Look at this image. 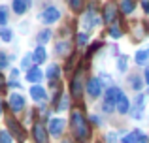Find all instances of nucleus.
Instances as JSON below:
<instances>
[{
  "label": "nucleus",
  "instance_id": "7c9ffc66",
  "mask_svg": "<svg viewBox=\"0 0 149 143\" xmlns=\"http://www.w3.org/2000/svg\"><path fill=\"white\" fill-rule=\"evenodd\" d=\"M77 44H79V45H85V44H87V34H83V32L77 34Z\"/></svg>",
  "mask_w": 149,
  "mask_h": 143
},
{
  "label": "nucleus",
  "instance_id": "58836bf2",
  "mask_svg": "<svg viewBox=\"0 0 149 143\" xmlns=\"http://www.w3.org/2000/svg\"><path fill=\"white\" fill-rule=\"evenodd\" d=\"M0 117H2V104H0Z\"/></svg>",
  "mask_w": 149,
  "mask_h": 143
},
{
  "label": "nucleus",
  "instance_id": "bb28decb",
  "mask_svg": "<svg viewBox=\"0 0 149 143\" xmlns=\"http://www.w3.org/2000/svg\"><path fill=\"white\" fill-rule=\"evenodd\" d=\"M0 143H11V136L6 130H0Z\"/></svg>",
  "mask_w": 149,
  "mask_h": 143
},
{
  "label": "nucleus",
  "instance_id": "393cba45",
  "mask_svg": "<svg viewBox=\"0 0 149 143\" xmlns=\"http://www.w3.org/2000/svg\"><path fill=\"white\" fill-rule=\"evenodd\" d=\"M130 87L134 88V90H140V88H142V79H140L138 75H132L130 77Z\"/></svg>",
  "mask_w": 149,
  "mask_h": 143
},
{
  "label": "nucleus",
  "instance_id": "4be33fe9",
  "mask_svg": "<svg viewBox=\"0 0 149 143\" xmlns=\"http://www.w3.org/2000/svg\"><path fill=\"white\" fill-rule=\"evenodd\" d=\"M58 66L57 64H51V66L47 68V79H55V77H58Z\"/></svg>",
  "mask_w": 149,
  "mask_h": 143
},
{
  "label": "nucleus",
  "instance_id": "2f4dec72",
  "mask_svg": "<svg viewBox=\"0 0 149 143\" xmlns=\"http://www.w3.org/2000/svg\"><path fill=\"white\" fill-rule=\"evenodd\" d=\"M30 60H34V57H32V55H29V57H25V60H23V68H29V64H30Z\"/></svg>",
  "mask_w": 149,
  "mask_h": 143
},
{
  "label": "nucleus",
  "instance_id": "4468645a",
  "mask_svg": "<svg viewBox=\"0 0 149 143\" xmlns=\"http://www.w3.org/2000/svg\"><path fill=\"white\" fill-rule=\"evenodd\" d=\"M26 8H29V2H23V0H15L13 2V11L17 15H23L26 11Z\"/></svg>",
  "mask_w": 149,
  "mask_h": 143
},
{
  "label": "nucleus",
  "instance_id": "aec40b11",
  "mask_svg": "<svg viewBox=\"0 0 149 143\" xmlns=\"http://www.w3.org/2000/svg\"><path fill=\"white\" fill-rule=\"evenodd\" d=\"M142 107H143V96L140 94L138 98H136V102H134V117H142Z\"/></svg>",
  "mask_w": 149,
  "mask_h": 143
},
{
  "label": "nucleus",
  "instance_id": "a878e982",
  "mask_svg": "<svg viewBox=\"0 0 149 143\" xmlns=\"http://www.w3.org/2000/svg\"><path fill=\"white\" fill-rule=\"evenodd\" d=\"M121 34H123V32H121L119 26H117V25H111V28H109V36H111V38H119Z\"/></svg>",
  "mask_w": 149,
  "mask_h": 143
},
{
  "label": "nucleus",
  "instance_id": "ddd939ff",
  "mask_svg": "<svg viewBox=\"0 0 149 143\" xmlns=\"http://www.w3.org/2000/svg\"><path fill=\"white\" fill-rule=\"evenodd\" d=\"M45 55H47V53H45V49L42 47V45H40V47H36V51L32 53V57H34V62H38V64H40V62H44V60L47 59Z\"/></svg>",
  "mask_w": 149,
  "mask_h": 143
},
{
  "label": "nucleus",
  "instance_id": "0eeeda50",
  "mask_svg": "<svg viewBox=\"0 0 149 143\" xmlns=\"http://www.w3.org/2000/svg\"><path fill=\"white\" fill-rule=\"evenodd\" d=\"M32 134H34V140H36L38 143H47V130L44 128V124H34L32 128Z\"/></svg>",
  "mask_w": 149,
  "mask_h": 143
},
{
  "label": "nucleus",
  "instance_id": "412c9836",
  "mask_svg": "<svg viewBox=\"0 0 149 143\" xmlns=\"http://www.w3.org/2000/svg\"><path fill=\"white\" fill-rule=\"evenodd\" d=\"M36 38H38V41H40V44H45V41H47L49 38H51V30H49V28H44Z\"/></svg>",
  "mask_w": 149,
  "mask_h": 143
},
{
  "label": "nucleus",
  "instance_id": "6ab92c4d",
  "mask_svg": "<svg viewBox=\"0 0 149 143\" xmlns=\"http://www.w3.org/2000/svg\"><path fill=\"white\" fill-rule=\"evenodd\" d=\"M0 38H2V41H11L13 32H11L8 26H0Z\"/></svg>",
  "mask_w": 149,
  "mask_h": 143
},
{
  "label": "nucleus",
  "instance_id": "2eb2a0df",
  "mask_svg": "<svg viewBox=\"0 0 149 143\" xmlns=\"http://www.w3.org/2000/svg\"><path fill=\"white\" fill-rule=\"evenodd\" d=\"M115 15H117V10H115V6H108L104 10V19L108 23H113L115 21Z\"/></svg>",
  "mask_w": 149,
  "mask_h": 143
},
{
  "label": "nucleus",
  "instance_id": "f257e3e1",
  "mask_svg": "<svg viewBox=\"0 0 149 143\" xmlns=\"http://www.w3.org/2000/svg\"><path fill=\"white\" fill-rule=\"evenodd\" d=\"M70 122H72V130H74V136L79 143H85L91 136V130H89V124L85 121L83 113L81 111H72V117H70Z\"/></svg>",
  "mask_w": 149,
  "mask_h": 143
},
{
  "label": "nucleus",
  "instance_id": "5701e85b",
  "mask_svg": "<svg viewBox=\"0 0 149 143\" xmlns=\"http://www.w3.org/2000/svg\"><path fill=\"white\" fill-rule=\"evenodd\" d=\"M68 96H61V98H58V104H57V109L58 111H64V109H68Z\"/></svg>",
  "mask_w": 149,
  "mask_h": 143
},
{
  "label": "nucleus",
  "instance_id": "cd10ccee",
  "mask_svg": "<svg viewBox=\"0 0 149 143\" xmlns=\"http://www.w3.org/2000/svg\"><path fill=\"white\" fill-rule=\"evenodd\" d=\"M117 66H119V70L123 72V70H127V57H119V60H117Z\"/></svg>",
  "mask_w": 149,
  "mask_h": 143
},
{
  "label": "nucleus",
  "instance_id": "9b49d317",
  "mask_svg": "<svg viewBox=\"0 0 149 143\" xmlns=\"http://www.w3.org/2000/svg\"><path fill=\"white\" fill-rule=\"evenodd\" d=\"M42 77H44V73H42V70L40 68H30L29 72H26V79L30 81V83H40L42 81Z\"/></svg>",
  "mask_w": 149,
  "mask_h": 143
},
{
  "label": "nucleus",
  "instance_id": "e433bc0d",
  "mask_svg": "<svg viewBox=\"0 0 149 143\" xmlns=\"http://www.w3.org/2000/svg\"><path fill=\"white\" fill-rule=\"evenodd\" d=\"M146 83L149 85V68H146Z\"/></svg>",
  "mask_w": 149,
  "mask_h": 143
},
{
  "label": "nucleus",
  "instance_id": "f3484780",
  "mask_svg": "<svg viewBox=\"0 0 149 143\" xmlns=\"http://www.w3.org/2000/svg\"><path fill=\"white\" fill-rule=\"evenodd\" d=\"M140 137H142V134H140L138 130H134V132H130L128 136H125L123 140H121V143H136Z\"/></svg>",
  "mask_w": 149,
  "mask_h": 143
},
{
  "label": "nucleus",
  "instance_id": "ea45409f",
  "mask_svg": "<svg viewBox=\"0 0 149 143\" xmlns=\"http://www.w3.org/2000/svg\"><path fill=\"white\" fill-rule=\"evenodd\" d=\"M62 143H68V141H62Z\"/></svg>",
  "mask_w": 149,
  "mask_h": 143
},
{
  "label": "nucleus",
  "instance_id": "1a4fd4ad",
  "mask_svg": "<svg viewBox=\"0 0 149 143\" xmlns=\"http://www.w3.org/2000/svg\"><path fill=\"white\" fill-rule=\"evenodd\" d=\"M10 106H11V109L17 113V111H21L23 107H25V98H23L21 94H11L10 96Z\"/></svg>",
  "mask_w": 149,
  "mask_h": 143
},
{
  "label": "nucleus",
  "instance_id": "6e6552de",
  "mask_svg": "<svg viewBox=\"0 0 149 143\" xmlns=\"http://www.w3.org/2000/svg\"><path fill=\"white\" fill-rule=\"evenodd\" d=\"M8 128L13 132V136L17 137L19 141H23L25 140V132H23V128H21V124H17V122L13 121V119H8Z\"/></svg>",
  "mask_w": 149,
  "mask_h": 143
},
{
  "label": "nucleus",
  "instance_id": "423d86ee",
  "mask_svg": "<svg viewBox=\"0 0 149 143\" xmlns=\"http://www.w3.org/2000/svg\"><path fill=\"white\" fill-rule=\"evenodd\" d=\"M62 130H64V121L62 119H53V121H49V134L55 137H58L62 134Z\"/></svg>",
  "mask_w": 149,
  "mask_h": 143
},
{
  "label": "nucleus",
  "instance_id": "dca6fc26",
  "mask_svg": "<svg viewBox=\"0 0 149 143\" xmlns=\"http://www.w3.org/2000/svg\"><path fill=\"white\" fill-rule=\"evenodd\" d=\"M147 59H149V47H146V49H142V51L136 53V64H146Z\"/></svg>",
  "mask_w": 149,
  "mask_h": 143
},
{
  "label": "nucleus",
  "instance_id": "c85d7f7f",
  "mask_svg": "<svg viewBox=\"0 0 149 143\" xmlns=\"http://www.w3.org/2000/svg\"><path fill=\"white\" fill-rule=\"evenodd\" d=\"M6 66H8V57L6 53H0V70H4Z\"/></svg>",
  "mask_w": 149,
  "mask_h": 143
},
{
  "label": "nucleus",
  "instance_id": "39448f33",
  "mask_svg": "<svg viewBox=\"0 0 149 143\" xmlns=\"http://www.w3.org/2000/svg\"><path fill=\"white\" fill-rule=\"evenodd\" d=\"M81 92H83V73L79 72L72 81V96L74 98H79Z\"/></svg>",
  "mask_w": 149,
  "mask_h": 143
},
{
  "label": "nucleus",
  "instance_id": "72a5a7b5",
  "mask_svg": "<svg viewBox=\"0 0 149 143\" xmlns=\"http://www.w3.org/2000/svg\"><path fill=\"white\" fill-rule=\"evenodd\" d=\"M106 140H108V143H115V140H117V136H115V134H109V136L106 137Z\"/></svg>",
  "mask_w": 149,
  "mask_h": 143
},
{
  "label": "nucleus",
  "instance_id": "f8f14e48",
  "mask_svg": "<svg viewBox=\"0 0 149 143\" xmlns=\"http://www.w3.org/2000/svg\"><path fill=\"white\" fill-rule=\"evenodd\" d=\"M30 96H32V100H36V102H42V100L45 98V88L40 87V85H34V87L30 88Z\"/></svg>",
  "mask_w": 149,
  "mask_h": 143
},
{
  "label": "nucleus",
  "instance_id": "4c0bfd02",
  "mask_svg": "<svg viewBox=\"0 0 149 143\" xmlns=\"http://www.w3.org/2000/svg\"><path fill=\"white\" fill-rule=\"evenodd\" d=\"M2 87H4V77L0 75V88H2Z\"/></svg>",
  "mask_w": 149,
  "mask_h": 143
},
{
  "label": "nucleus",
  "instance_id": "7ed1b4c3",
  "mask_svg": "<svg viewBox=\"0 0 149 143\" xmlns=\"http://www.w3.org/2000/svg\"><path fill=\"white\" fill-rule=\"evenodd\" d=\"M115 106H117V111H119V113H123V115L130 109V102H128L127 94H125L121 88L117 90V104H115Z\"/></svg>",
  "mask_w": 149,
  "mask_h": 143
},
{
  "label": "nucleus",
  "instance_id": "a211bd4d",
  "mask_svg": "<svg viewBox=\"0 0 149 143\" xmlns=\"http://www.w3.org/2000/svg\"><path fill=\"white\" fill-rule=\"evenodd\" d=\"M57 53L58 55H68L70 53V41H58L57 44Z\"/></svg>",
  "mask_w": 149,
  "mask_h": 143
},
{
  "label": "nucleus",
  "instance_id": "f03ea898",
  "mask_svg": "<svg viewBox=\"0 0 149 143\" xmlns=\"http://www.w3.org/2000/svg\"><path fill=\"white\" fill-rule=\"evenodd\" d=\"M87 92H89V96H91V98H98V96H100L102 83H100L98 77H93V79L87 81Z\"/></svg>",
  "mask_w": 149,
  "mask_h": 143
},
{
  "label": "nucleus",
  "instance_id": "473e14b6",
  "mask_svg": "<svg viewBox=\"0 0 149 143\" xmlns=\"http://www.w3.org/2000/svg\"><path fill=\"white\" fill-rule=\"evenodd\" d=\"M70 6H72L74 10H79V8H81V2H79V0H72V2H70Z\"/></svg>",
  "mask_w": 149,
  "mask_h": 143
},
{
  "label": "nucleus",
  "instance_id": "c9c22d12",
  "mask_svg": "<svg viewBox=\"0 0 149 143\" xmlns=\"http://www.w3.org/2000/svg\"><path fill=\"white\" fill-rule=\"evenodd\" d=\"M142 8H143V10H146L147 13H149V2H146V0H143V2H142Z\"/></svg>",
  "mask_w": 149,
  "mask_h": 143
},
{
  "label": "nucleus",
  "instance_id": "f704fd0d",
  "mask_svg": "<svg viewBox=\"0 0 149 143\" xmlns=\"http://www.w3.org/2000/svg\"><path fill=\"white\" fill-rule=\"evenodd\" d=\"M138 143H149V137H147V136H142V137L138 140Z\"/></svg>",
  "mask_w": 149,
  "mask_h": 143
},
{
  "label": "nucleus",
  "instance_id": "c756f323",
  "mask_svg": "<svg viewBox=\"0 0 149 143\" xmlns=\"http://www.w3.org/2000/svg\"><path fill=\"white\" fill-rule=\"evenodd\" d=\"M6 21H8V13H6V10L4 8H0V25H6Z\"/></svg>",
  "mask_w": 149,
  "mask_h": 143
},
{
  "label": "nucleus",
  "instance_id": "b1692460",
  "mask_svg": "<svg viewBox=\"0 0 149 143\" xmlns=\"http://www.w3.org/2000/svg\"><path fill=\"white\" fill-rule=\"evenodd\" d=\"M134 6H136L134 2H128V0H125V2L121 4V10H123V13H132Z\"/></svg>",
  "mask_w": 149,
  "mask_h": 143
},
{
  "label": "nucleus",
  "instance_id": "20e7f679",
  "mask_svg": "<svg viewBox=\"0 0 149 143\" xmlns=\"http://www.w3.org/2000/svg\"><path fill=\"white\" fill-rule=\"evenodd\" d=\"M42 19H44L45 25H53V23H57L58 19H61V11H58L57 8H47V10L42 13Z\"/></svg>",
  "mask_w": 149,
  "mask_h": 143
},
{
  "label": "nucleus",
  "instance_id": "9d476101",
  "mask_svg": "<svg viewBox=\"0 0 149 143\" xmlns=\"http://www.w3.org/2000/svg\"><path fill=\"white\" fill-rule=\"evenodd\" d=\"M117 90H119V88H108V92H106V102H104L106 107H111L113 109V106L117 104Z\"/></svg>",
  "mask_w": 149,
  "mask_h": 143
}]
</instances>
